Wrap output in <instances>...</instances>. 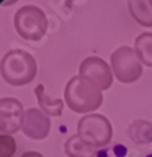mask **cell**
Listing matches in <instances>:
<instances>
[{"label": "cell", "mask_w": 152, "mask_h": 157, "mask_svg": "<svg viewBox=\"0 0 152 157\" xmlns=\"http://www.w3.org/2000/svg\"><path fill=\"white\" fill-rule=\"evenodd\" d=\"M128 136L133 142L140 145L150 143L152 142V124L142 120L133 121L128 127Z\"/></svg>", "instance_id": "cell-13"}, {"label": "cell", "mask_w": 152, "mask_h": 157, "mask_svg": "<svg viewBox=\"0 0 152 157\" xmlns=\"http://www.w3.org/2000/svg\"><path fill=\"white\" fill-rule=\"evenodd\" d=\"M21 129L24 135L32 140H44L50 132V120L38 108L27 109L24 112Z\"/></svg>", "instance_id": "cell-8"}, {"label": "cell", "mask_w": 152, "mask_h": 157, "mask_svg": "<svg viewBox=\"0 0 152 157\" xmlns=\"http://www.w3.org/2000/svg\"><path fill=\"white\" fill-rule=\"evenodd\" d=\"M64 99L73 112L88 113L102 106L103 96L93 81L82 75H75L70 78L64 88Z\"/></svg>", "instance_id": "cell-1"}, {"label": "cell", "mask_w": 152, "mask_h": 157, "mask_svg": "<svg viewBox=\"0 0 152 157\" xmlns=\"http://www.w3.org/2000/svg\"><path fill=\"white\" fill-rule=\"evenodd\" d=\"M14 28L25 40L38 42L48 30V19L40 8L25 5L14 14Z\"/></svg>", "instance_id": "cell-3"}, {"label": "cell", "mask_w": 152, "mask_h": 157, "mask_svg": "<svg viewBox=\"0 0 152 157\" xmlns=\"http://www.w3.org/2000/svg\"><path fill=\"white\" fill-rule=\"evenodd\" d=\"M111 65L116 78L122 83H133L142 75V64L136 50L128 45L117 48L111 56Z\"/></svg>", "instance_id": "cell-5"}, {"label": "cell", "mask_w": 152, "mask_h": 157, "mask_svg": "<svg viewBox=\"0 0 152 157\" xmlns=\"http://www.w3.org/2000/svg\"><path fill=\"white\" fill-rule=\"evenodd\" d=\"M24 108L20 101L13 97L0 99V131L2 135L17 133L21 128Z\"/></svg>", "instance_id": "cell-7"}, {"label": "cell", "mask_w": 152, "mask_h": 157, "mask_svg": "<svg viewBox=\"0 0 152 157\" xmlns=\"http://www.w3.org/2000/svg\"><path fill=\"white\" fill-rule=\"evenodd\" d=\"M130 14L135 21L146 28H152V0H130Z\"/></svg>", "instance_id": "cell-10"}, {"label": "cell", "mask_w": 152, "mask_h": 157, "mask_svg": "<svg viewBox=\"0 0 152 157\" xmlns=\"http://www.w3.org/2000/svg\"><path fill=\"white\" fill-rule=\"evenodd\" d=\"M79 75L93 81L101 90H107L113 83L112 71L107 62L99 57H87L79 65Z\"/></svg>", "instance_id": "cell-6"}, {"label": "cell", "mask_w": 152, "mask_h": 157, "mask_svg": "<svg viewBox=\"0 0 152 157\" xmlns=\"http://www.w3.org/2000/svg\"><path fill=\"white\" fill-rule=\"evenodd\" d=\"M20 157H44L40 152H36V151H27L24 152Z\"/></svg>", "instance_id": "cell-15"}, {"label": "cell", "mask_w": 152, "mask_h": 157, "mask_svg": "<svg viewBox=\"0 0 152 157\" xmlns=\"http://www.w3.org/2000/svg\"><path fill=\"white\" fill-rule=\"evenodd\" d=\"M115 152H116V155H117L118 157H123L124 153H126V148H124L122 145H117V146L115 147Z\"/></svg>", "instance_id": "cell-16"}, {"label": "cell", "mask_w": 152, "mask_h": 157, "mask_svg": "<svg viewBox=\"0 0 152 157\" xmlns=\"http://www.w3.org/2000/svg\"><path fill=\"white\" fill-rule=\"evenodd\" d=\"M112 124L103 114H87L78 122L77 135L97 148L107 146L112 140Z\"/></svg>", "instance_id": "cell-4"}, {"label": "cell", "mask_w": 152, "mask_h": 157, "mask_svg": "<svg viewBox=\"0 0 152 157\" xmlns=\"http://www.w3.org/2000/svg\"><path fill=\"white\" fill-rule=\"evenodd\" d=\"M17 152V142L10 135H0V157H13Z\"/></svg>", "instance_id": "cell-14"}, {"label": "cell", "mask_w": 152, "mask_h": 157, "mask_svg": "<svg viewBox=\"0 0 152 157\" xmlns=\"http://www.w3.org/2000/svg\"><path fill=\"white\" fill-rule=\"evenodd\" d=\"M3 79L14 87H21L34 81L38 65L34 57L25 50H9L2 59L0 65Z\"/></svg>", "instance_id": "cell-2"}, {"label": "cell", "mask_w": 152, "mask_h": 157, "mask_svg": "<svg viewBox=\"0 0 152 157\" xmlns=\"http://www.w3.org/2000/svg\"><path fill=\"white\" fill-rule=\"evenodd\" d=\"M136 54L145 65L152 68V33H142L135 40Z\"/></svg>", "instance_id": "cell-12"}, {"label": "cell", "mask_w": 152, "mask_h": 157, "mask_svg": "<svg viewBox=\"0 0 152 157\" xmlns=\"http://www.w3.org/2000/svg\"><path fill=\"white\" fill-rule=\"evenodd\" d=\"M64 152L68 157H97V147L86 142L79 135L69 137L64 143Z\"/></svg>", "instance_id": "cell-9"}, {"label": "cell", "mask_w": 152, "mask_h": 157, "mask_svg": "<svg viewBox=\"0 0 152 157\" xmlns=\"http://www.w3.org/2000/svg\"><path fill=\"white\" fill-rule=\"evenodd\" d=\"M34 94L36 97V101L39 103L40 108L45 112L47 116H53V117L62 116L63 108H64V102L59 98L52 99L49 96H47L43 84H38L34 88Z\"/></svg>", "instance_id": "cell-11"}, {"label": "cell", "mask_w": 152, "mask_h": 157, "mask_svg": "<svg viewBox=\"0 0 152 157\" xmlns=\"http://www.w3.org/2000/svg\"><path fill=\"white\" fill-rule=\"evenodd\" d=\"M146 157H152V153H150V155H147Z\"/></svg>", "instance_id": "cell-17"}]
</instances>
